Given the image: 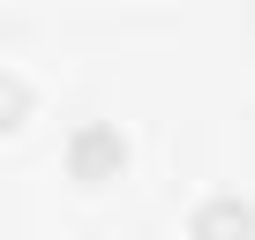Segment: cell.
Instances as JSON below:
<instances>
[{"instance_id":"1","label":"cell","mask_w":255,"mask_h":240,"mask_svg":"<svg viewBox=\"0 0 255 240\" xmlns=\"http://www.w3.org/2000/svg\"><path fill=\"white\" fill-rule=\"evenodd\" d=\"M120 165H128V143L105 128V120L75 128V143H68V180L75 188H105V180H120Z\"/></svg>"},{"instance_id":"2","label":"cell","mask_w":255,"mask_h":240,"mask_svg":"<svg viewBox=\"0 0 255 240\" xmlns=\"http://www.w3.org/2000/svg\"><path fill=\"white\" fill-rule=\"evenodd\" d=\"M255 225V210H240V203H210V210H195V233H248Z\"/></svg>"},{"instance_id":"3","label":"cell","mask_w":255,"mask_h":240,"mask_svg":"<svg viewBox=\"0 0 255 240\" xmlns=\"http://www.w3.org/2000/svg\"><path fill=\"white\" fill-rule=\"evenodd\" d=\"M23 113H30V90H23V83H8V128H23Z\"/></svg>"}]
</instances>
